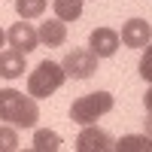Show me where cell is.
<instances>
[{
	"label": "cell",
	"instance_id": "1",
	"mask_svg": "<svg viewBox=\"0 0 152 152\" xmlns=\"http://www.w3.org/2000/svg\"><path fill=\"white\" fill-rule=\"evenodd\" d=\"M37 119H40L37 97L15 88H0V122L15 125V128H34Z\"/></svg>",
	"mask_w": 152,
	"mask_h": 152
},
{
	"label": "cell",
	"instance_id": "2",
	"mask_svg": "<svg viewBox=\"0 0 152 152\" xmlns=\"http://www.w3.org/2000/svg\"><path fill=\"white\" fill-rule=\"evenodd\" d=\"M64 79H67V73H64V67L61 64H55V61H40L34 70H31V76H28V94L31 97H49V94H55L61 85H64Z\"/></svg>",
	"mask_w": 152,
	"mask_h": 152
},
{
	"label": "cell",
	"instance_id": "3",
	"mask_svg": "<svg viewBox=\"0 0 152 152\" xmlns=\"http://www.w3.org/2000/svg\"><path fill=\"white\" fill-rule=\"evenodd\" d=\"M113 107H116V100H113L110 91H91V94H82V97L73 100L70 119L76 125H94L100 116H107Z\"/></svg>",
	"mask_w": 152,
	"mask_h": 152
},
{
	"label": "cell",
	"instance_id": "4",
	"mask_svg": "<svg viewBox=\"0 0 152 152\" xmlns=\"http://www.w3.org/2000/svg\"><path fill=\"white\" fill-rule=\"evenodd\" d=\"M97 61L100 58L91 49H73V52H67V58L61 61V67H64V73L70 79H88V76L97 70Z\"/></svg>",
	"mask_w": 152,
	"mask_h": 152
},
{
	"label": "cell",
	"instance_id": "5",
	"mask_svg": "<svg viewBox=\"0 0 152 152\" xmlns=\"http://www.w3.org/2000/svg\"><path fill=\"white\" fill-rule=\"evenodd\" d=\"M6 46L15 49L21 55H31L37 46H40V37H37V28H31V21H15L12 28L6 31Z\"/></svg>",
	"mask_w": 152,
	"mask_h": 152
},
{
	"label": "cell",
	"instance_id": "6",
	"mask_svg": "<svg viewBox=\"0 0 152 152\" xmlns=\"http://www.w3.org/2000/svg\"><path fill=\"white\" fill-rule=\"evenodd\" d=\"M113 143L116 140L107 131H100L97 125H82L79 137H76V152H110Z\"/></svg>",
	"mask_w": 152,
	"mask_h": 152
},
{
	"label": "cell",
	"instance_id": "7",
	"mask_svg": "<svg viewBox=\"0 0 152 152\" xmlns=\"http://www.w3.org/2000/svg\"><path fill=\"white\" fill-rule=\"evenodd\" d=\"M119 40L128 49H143L146 43H152V24L143 18H128L122 24V37Z\"/></svg>",
	"mask_w": 152,
	"mask_h": 152
},
{
	"label": "cell",
	"instance_id": "8",
	"mask_svg": "<svg viewBox=\"0 0 152 152\" xmlns=\"http://www.w3.org/2000/svg\"><path fill=\"white\" fill-rule=\"evenodd\" d=\"M119 34L113 31V28H94L91 37H88V49L97 55V58H110V55H116L119 52Z\"/></svg>",
	"mask_w": 152,
	"mask_h": 152
},
{
	"label": "cell",
	"instance_id": "9",
	"mask_svg": "<svg viewBox=\"0 0 152 152\" xmlns=\"http://www.w3.org/2000/svg\"><path fill=\"white\" fill-rule=\"evenodd\" d=\"M37 37H40V46H49V49L64 46V40H67V21L49 18V21H43L40 28H37Z\"/></svg>",
	"mask_w": 152,
	"mask_h": 152
},
{
	"label": "cell",
	"instance_id": "10",
	"mask_svg": "<svg viewBox=\"0 0 152 152\" xmlns=\"http://www.w3.org/2000/svg\"><path fill=\"white\" fill-rule=\"evenodd\" d=\"M28 70L24 67V55L15 52V49H3L0 52V76L3 79H18V76Z\"/></svg>",
	"mask_w": 152,
	"mask_h": 152
},
{
	"label": "cell",
	"instance_id": "11",
	"mask_svg": "<svg viewBox=\"0 0 152 152\" xmlns=\"http://www.w3.org/2000/svg\"><path fill=\"white\" fill-rule=\"evenodd\" d=\"M116 152H152V137L149 134H125L113 143Z\"/></svg>",
	"mask_w": 152,
	"mask_h": 152
},
{
	"label": "cell",
	"instance_id": "12",
	"mask_svg": "<svg viewBox=\"0 0 152 152\" xmlns=\"http://www.w3.org/2000/svg\"><path fill=\"white\" fill-rule=\"evenodd\" d=\"M82 3H85V0H52L55 18H61V21H76V18L82 15Z\"/></svg>",
	"mask_w": 152,
	"mask_h": 152
},
{
	"label": "cell",
	"instance_id": "13",
	"mask_svg": "<svg viewBox=\"0 0 152 152\" xmlns=\"http://www.w3.org/2000/svg\"><path fill=\"white\" fill-rule=\"evenodd\" d=\"M34 149L37 152H58L61 149V134L49 131V128H40L34 134Z\"/></svg>",
	"mask_w": 152,
	"mask_h": 152
},
{
	"label": "cell",
	"instance_id": "14",
	"mask_svg": "<svg viewBox=\"0 0 152 152\" xmlns=\"http://www.w3.org/2000/svg\"><path fill=\"white\" fill-rule=\"evenodd\" d=\"M49 6V0H15V12L24 18V21H31V18H40L43 12Z\"/></svg>",
	"mask_w": 152,
	"mask_h": 152
},
{
	"label": "cell",
	"instance_id": "15",
	"mask_svg": "<svg viewBox=\"0 0 152 152\" xmlns=\"http://www.w3.org/2000/svg\"><path fill=\"white\" fill-rule=\"evenodd\" d=\"M15 149H18L15 125H0V152H15Z\"/></svg>",
	"mask_w": 152,
	"mask_h": 152
},
{
	"label": "cell",
	"instance_id": "16",
	"mask_svg": "<svg viewBox=\"0 0 152 152\" xmlns=\"http://www.w3.org/2000/svg\"><path fill=\"white\" fill-rule=\"evenodd\" d=\"M143 49H146V52L140 58V76H143L146 82H152V43H146Z\"/></svg>",
	"mask_w": 152,
	"mask_h": 152
},
{
	"label": "cell",
	"instance_id": "17",
	"mask_svg": "<svg viewBox=\"0 0 152 152\" xmlns=\"http://www.w3.org/2000/svg\"><path fill=\"white\" fill-rule=\"evenodd\" d=\"M143 104H146V113H152V88L146 91V97H143Z\"/></svg>",
	"mask_w": 152,
	"mask_h": 152
},
{
	"label": "cell",
	"instance_id": "18",
	"mask_svg": "<svg viewBox=\"0 0 152 152\" xmlns=\"http://www.w3.org/2000/svg\"><path fill=\"white\" fill-rule=\"evenodd\" d=\"M143 128H146V134L152 137V113H149V119H143Z\"/></svg>",
	"mask_w": 152,
	"mask_h": 152
},
{
	"label": "cell",
	"instance_id": "19",
	"mask_svg": "<svg viewBox=\"0 0 152 152\" xmlns=\"http://www.w3.org/2000/svg\"><path fill=\"white\" fill-rule=\"evenodd\" d=\"M3 46H6V34L0 31V52H3Z\"/></svg>",
	"mask_w": 152,
	"mask_h": 152
}]
</instances>
